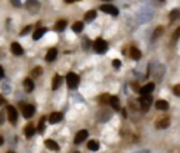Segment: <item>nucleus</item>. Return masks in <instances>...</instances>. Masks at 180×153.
<instances>
[{
  "label": "nucleus",
  "mask_w": 180,
  "mask_h": 153,
  "mask_svg": "<svg viewBox=\"0 0 180 153\" xmlns=\"http://www.w3.org/2000/svg\"><path fill=\"white\" fill-rule=\"evenodd\" d=\"M75 153H79V152H75Z\"/></svg>",
  "instance_id": "obj_43"
},
{
  "label": "nucleus",
  "mask_w": 180,
  "mask_h": 153,
  "mask_svg": "<svg viewBox=\"0 0 180 153\" xmlns=\"http://www.w3.org/2000/svg\"><path fill=\"white\" fill-rule=\"evenodd\" d=\"M169 125H170L169 118H163V120H159L158 122H156V128H158V129H166Z\"/></svg>",
  "instance_id": "obj_15"
},
{
  "label": "nucleus",
  "mask_w": 180,
  "mask_h": 153,
  "mask_svg": "<svg viewBox=\"0 0 180 153\" xmlns=\"http://www.w3.org/2000/svg\"><path fill=\"white\" fill-rule=\"evenodd\" d=\"M65 1H66V3H73L75 0H65Z\"/></svg>",
  "instance_id": "obj_41"
},
{
  "label": "nucleus",
  "mask_w": 180,
  "mask_h": 153,
  "mask_svg": "<svg viewBox=\"0 0 180 153\" xmlns=\"http://www.w3.org/2000/svg\"><path fill=\"white\" fill-rule=\"evenodd\" d=\"M96 16H97V13H96L94 10L87 11V13L85 14V21H92V20H94Z\"/></svg>",
  "instance_id": "obj_25"
},
{
  "label": "nucleus",
  "mask_w": 180,
  "mask_h": 153,
  "mask_svg": "<svg viewBox=\"0 0 180 153\" xmlns=\"http://www.w3.org/2000/svg\"><path fill=\"white\" fill-rule=\"evenodd\" d=\"M72 30H73V33H80V31L83 30V22L82 21L75 22L73 25H72Z\"/></svg>",
  "instance_id": "obj_27"
},
{
  "label": "nucleus",
  "mask_w": 180,
  "mask_h": 153,
  "mask_svg": "<svg viewBox=\"0 0 180 153\" xmlns=\"http://www.w3.org/2000/svg\"><path fill=\"white\" fill-rule=\"evenodd\" d=\"M110 105L116 109V111L120 109V100H118L117 96H111V97H110Z\"/></svg>",
  "instance_id": "obj_17"
},
{
  "label": "nucleus",
  "mask_w": 180,
  "mask_h": 153,
  "mask_svg": "<svg viewBox=\"0 0 180 153\" xmlns=\"http://www.w3.org/2000/svg\"><path fill=\"white\" fill-rule=\"evenodd\" d=\"M11 52L17 56H20V55H23V46L18 42H13L11 44Z\"/></svg>",
  "instance_id": "obj_14"
},
{
  "label": "nucleus",
  "mask_w": 180,
  "mask_h": 153,
  "mask_svg": "<svg viewBox=\"0 0 180 153\" xmlns=\"http://www.w3.org/2000/svg\"><path fill=\"white\" fill-rule=\"evenodd\" d=\"M45 33H48V30H47V28H38V30L34 33L32 37H34V39H40V38H41Z\"/></svg>",
  "instance_id": "obj_24"
},
{
  "label": "nucleus",
  "mask_w": 180,
  "mask_h": 153,
  "mask_svg": "<svg viewBox=\"0 0 180 153\" xmlns=\"http://www.w3.org/2000/svg\"><path fill=\"white\" fill-rule=\"evenodd\" d=\"M41 73H42V69H41V67H37V69H34V70H32V76H34V77H38Z\"/></svg>",
  "instance_id": "obj_32"
},
{
  "label": "nucleus",
  "mask_w": 180,
  "mask_h": 153,
  "mask_svg": "<svg viewBox=\"0 0 180 153\" xmlns=\"http://www.w3.org/2000/svg\"><path fill=\"white\" fill-rule=\"evenodd\" d=\"M66 82H68V86L69 88H76L77 87V84H79V76L73 73V72H70V73H68V76H66Z\"/></svg>",
  "instance_id": "obj_2"
},
{
  "label": "nucleus",
  "mask_w": 180,
  "mask_h": 153,
  "mask_svg": "<svg viewBox=\"0 0 180 153\" xmlns=\"http://www.w3.org/2000/svg\"><path fill=\"white\" fill-rule=\"evenodd\" d=\"M173 94L180 97V84H175V86H173Z\"/></svg>",
  "instance_id": "obj_31"
},
{
  "label": "nucleus",
  "mask_w": 180,
  "mask_h": 153,
  "mask_svg": "<svg viewBox=\"0 0 180 153\" xmlns=\"http://www.w3.org/2000/svg\"><path fill=\"white\" fill-rule=\"evenodd\" d=\"M129 56L132 58V59H135V61H139L141 58H142V52L135 48V46H132V48H129Z\"/></svg>",
  "instance_id": "obj_10"
},
{
  "label": "nucleus",
  "mask_w": 180,
  "mask_h": 153,
  "mask_svg": "<svg viewBox=\"0 0 180 153\" xmlns=\"http://www.w3.org/2000/svg\"><path fill=\"white\" fill-rule=\"evenodd\" d=\"M65 28H66V21L65 20H59V21L56 22V25H55L56 31H64Z\"/></svg>",
  "instance_id": "obj_26"
},
{
  "label": "nucleus",
  "mask_w": 180,
  "mask_h": 153,
  "mask_svg": "<svg viewBox=\"0 0 180 153\" xmlns=\"http://www.w3.org/2000/svg\"><path fill=\"white\" fill-rule=\"evenodd\" d=\"M34 133H35V128H34V125L28 124V125L25 126V136H27V138H31Z\"/></svg>",
  "instance_id": "obj_23"
},
{
  "label": "nucleus",
  "mask_w": 180,
  "mask_h": 153,
  "mask_svg": "<svg viewBox=\"0 0 180 153\" xmlns=\"http://www.w3.org/2000/svg\"><path fill=\"white\" fill-rule=\"evenodd\" d=\"M113 66H114L116 69H120V66H121V62H120L118 59H114V61H113Z\"/></svg>",
  "instance_id": "obj_34"
},
{
  "label": "nucleus",
  "mask_w": 180,
  "mask_h": 153,
  "mask_svg": "<svg viewBox=\"0 0 180 153\" xmlns=\"http://www.w3.org/2000/svg\"><path fill=\"white\" fill-rule=\"evenodd\" d=\"M61 83H62V77L59 76V75L53 76V80H52V90H56V88L61 86Z\"/></svg>",
  "instance_id": "obj_21"
},
{
  "label": "nucleus",
  "mask_w": 180,
  "mask_h": 153,
  "mask_svg": "<svg viewBox=\"0 0 180 153\" xmlns=\"http://www.w3.org/2000/svg\"><path fill=\"white\" fill-rule=\"evenodd\" d=\"M151 17H152V13H151V11H144V13L139 14V22H146Z\"/></svg>",
  "instance_id": "obj_20"
},
{
  "label": "nucleus",
  "mask_w": 180,
  "mask_h": 153,
  "mask_svg": "<svg viewBox=\"0 0 180 153\" xmlns=\"http://www.w3.org/2000/svg\"><path fill=\"white\" fill-rule=\"evenodd\" d=\"M64 118V114L62 112H53L49 115V122L51 124H58V122H61Z\"/></svg>",
  "instance_id": "obj_12"
},
{
  "label": "nucleus",
  "mask_w": 180,
  "mask_h": 153,
  "mask_svg": "<svg viewBox=\"0 0 180 153\" xmlns=\"http://www.w3.org/2000/svg\"><path fill=\"white\" fill-rule=\"evenodd\" d=\"M7 153H14V152H7Z\"/></svg>",
  "instance_id": "obj_42"
},
{
  "label": "nucleus",
  "mask_w": 180,
  "mask_h": 153,
  "mask_svg": "<svg viewBox=\"0 0 180 153\" xmlns=\"http://www.w3.org/2000/svg\"><path fill=\"white\" fill-rule=\"evenodd\" d=\"M179 37H180V27L177 28V30H176V34L173 35V39L176 41V39H179Z\"/></svg>",
  "instance_id": "obj_35"
},
{
  "label": "nucleus",
  "mask_w": 180,
  "mask_h": 153,
  "mask_svg": "<svg viewBox=\"0 0 180 153\" xmlns=\"http://www.w3.org/2000/svg\"><path fill=\"white\" fill-rule=\"evenodd\" d=\"M0 104H4V99L3 97H0Z\"/></svg>",
  "instance_id": "obj_40"
},
{
  "label": "nucleus",
  "mask_w": 180,
  "mask_h": 153,
  "mask_svg": "<svg viewBox=\"0 0 180 153\" xmlns=\"http://www.w3.org/2000/svg\"><path fill=\"white\" fill-rule=\"evenodd\" d=\"M100 10L107 13V14H111V16H117V14H118V9L114 7V6H111V4H104V6H101Z\"/></svg>",
  "instance_id": "obj_5"
},
{
  "label": "nucleus",
  "mask_w": 180,
  "mask_h": 153,
  "mask_svg": "<svg viewBox=\"0 0 180 153\" xmlns=\"http://www.w3.org/2000/svg\"><path fill=\"white\" fill-rule=\"evenodd\" d=\"M163 75H165V66L163 65H159L156 66V72H155V77H156V80H160L162 77H163Z\"/></svg>",
  "instance_id": "obj_16"
},
{
  "label": "nucleus",
  "mask_w": 180,
  "mask_h": 153,
  "mask_svg": "<svg viewBox=\"0 0 180 153\" xmlns=\"http://www.w3.org/2000/svg\"><path fill=\"white\" fill-rule=\"evenodd\" d=\"M11 3H13L16 7H20V6H21V1H20V0H11Z\"/></svg>",
  "instance_id": "obj_36"
},
{
  "label": "nucleus",
  "mask_w": 180,
  "mask_h": 153,
  "mask_svg": "<svg viewBox=\"0 0 180 153\" xmlns=\"http://www.w3.org/2000/svg\"><path fill=\"white\" fill-rule=\"evenodd\" d=\"M4 118H6V117H4V112H0V125L4 122Z\"/></svg>",
  "instance_id": "obj_37"
},
{
  "label": "nucleus",
  "mask_w": 180,
  "mask_h": 153,
  "mask_svg": "<svg viewBox=\"0 0 180 153\" xmlns=\"http://www.w3.org/2000/svg\"><path fill=\"white\" fill-rule=\"evenodd\" d=\"M139 104H141V108L144 109V111H148L149 107H151V104H152L151 94H149V96H142V97L139 99Z\"/></svg>",
  "instance_id": "obj_4"
},
{
  "label": "nucleus",
  "mask_w": 180,
  "mask_h": 153,
  "mask_svg": "<svg viewBox=\"0 0 180 153\" xmlns=\"http://www.w3.org/2000/svg\"><path fill=\"white\" fill-rule=\"evenodd\" d=\"M153 88H155V83H148V84H145L144 87H141V96H149L152 91H153Z\"/></svg>",
  "instance_id": "obj_8"
},
{
  "label": "nucleus",
  "mask_w": 180,
  "mask_h": 153,
  "mask_svg": "<svg viewBox=\"0 0 180 153\" xmlns=\"http://www.w3.org/2000/svg\"><path fill=\"white\" fill-rule=\"evenodd\" d=\"M45 146L48 148V149H51V150H58L59 149V146H58V143L52 141V139H47L45 141Z\"/></svg>",
  "instance_id": "obj_19"
},
{
  "label": "nucleus",
  "mask_w": 180,
  "mask_h": 153,
  "mask_svg": "<svg viewBox=\"0 0 180 153\" xmlns=\"http://www.w3.org/2000/svg\"><path fill=\"white\" fill-rule=\"evenodd\" d=\"M155 108L159 109V111H166V109L169 108V104H168L166 100H158L155 103Z\"/></svg>",
  "instance_id": "obj_11"
},
{
  "label": "nucleus",
  "mask_w": 180,
  "mask_h": 153,
  "mask_svg": "<svg viewBox=\"0 0 180 153\" xmlns=\"http://www.w3.org/2000/svg\"><path fill=\"white\" fill-rule=\"evenodd\" d=\"M87 135H89V132L86 131V129L79 131L77 133H76V136H75V143H76V145H79V143H82L83 141H86Z\"/></svg>",
  "instance_id": "obj_6"
},
{
  "label": "nucleus",
  "mask_w": 180,
  "mask_h": 153,
  "mask_svg": "<svg viewBox=\"0 0 180 153\" xmlns=\"http://www.w3.org/2000/svg\"><path fill=\"white\" fill-rule=\"evenodd\" d=\"M24 88H25L27 93H31L32 90H34V82H32L31 79H25L24 80Z\"/></svg>",
  "instance_id": "obj_18"
},
{
  "label": "nucleus",
  "mask_w": 180,
  "mask_h": 153,
  "mask_svg": "<svg viewBox=\"0 0 180 153\" xmlns=\"http://www.w3.org/2000/svg\"><path fill=\"white\" fill-rule=\"evenodd\" d=\"M34 112H35L34 105H31V104H27V105H24V108H23V115H24L25 118H31L32 115H34Z\"/></svg>",
  "instance_id": "obj_7"
},
{
  "label": "nucleus",
  "mask_w": 180,
  "mask_h": 153,
  "mask_svg": "<svg viewBox=\"0 0 180 153\" xmlns=\"http://www.w3.org/2000/svg\"><path fill=\"white\" fill-rule=\"evenodd\" d=\"M31 30H32V27H31V25H27V27H25V28L23 30L21 33H20V35H21V37H23V35H27V34L30 33Z\"/></svg>",
  "instance_id": "obj_33"
},
{
  "label": "nucleus",
  "mask_w": 180,
  "mask_h": 153,
  "mask_svg": "<svg viewBox=\"0 0 180 153\" xmlns=\"http://www.w3.org/2000/svg\"><path fill=\"white\" fill-rule=\"evenodd\" d=\"M56 55H58V51H56V48H51L48 52H47V56H45V59H47V62H53L55 59H56Z\"/></svg>",
  "instance_id": "obj_13"
},
{
  "label": "nucleus",
  "mask_w": 180,
  "mask_h": 153,
  "mask_svg": "<svg viewBox=\"0 0 180 153\" xmlns=\"http://www.w3.org/2000/svg\"><path fill=\"white\" fill-rule=\"evenodd\" d=\"M87 148H89V150L96 152V150H99V142L97 141H90V142L87 143Z\"/></svg>",
  "instance_id": "obj_28"
},
{
  "label": "nucleus",
  "mask_w": 180,
  "mask_h": 153,
  "mask_svg": "<svg viewBox=\"0 0 180 153\" xmlns=\"http://www.w3.org/2000/svg\"><path fill=\"white\" fill-rule=\"evenodd\" d=\"M44 129H45V117L41 118V121H40V125H38V131H40V132H44Z\"/></svg>",
  "instance_id": "obj_30"
},
{
  "label": "nucleus",
  "mask_w": 180,
  "mask_h": 153,
  "mask_svg": "<svg viewBox=\"0 0 180 153\" xmlns=\"http://www.w3.org/2000/svg\"><path fill=\"white\" fill-rule=\"evenodd\" d=\"M162 33H163V27H162V25L156 27V30H155V33H153V39H155V38H158Z\"/></svg>",
  "instance_id": "obj_29"
},
{
  "label": "nucleus",
  "mask_w": 180,
  "mask_h": 153,
  "mask_svg": "<svg viewBox=\"0 0 180 153\" xmlns=\"http://www.w3.org/2000/svg\"><path fill=\"white\" fill-rule=\"evenodd\" d=\"M40 1L38 0H27V3H25V9L30 11V13H38L40 10Z\"/></svg>",
  "instance_id": "obj_3"
},
{
  "label": "nucleus",
  "mask_w": 180,
  "mask_h": 153,
  "mask_svg": "<svg viewBox=\"0 0 180 153\" xmlns=\"http://www.w3.org/2000/svg\"><path fill=\"white\" fill-rule=\"evenodd\" d=\"M93 48H94V51L97 54H103V52L107 51V42L103 38H97L94 41V44H93Z\"/></svg>",
  "instance_id": "obj_1"
},
{
  "label": "nucleus",
  "mask_w": 180,
  "mask_h": 153,
  "mask_svg": "<svg viewBox=\"0 0 180 153\" xmlns=\"http://www.w3.org/2000/svg\"><path fill=\"white\" fill-rule=\"evenodd\" d=\"M3 142H4V139H3V136H1V135H0V146H1V145H3Z\"/></svg>",
  "instance_id": "obj_39"
},
{
  "label": "nucleus",
  "mask_w": 180,
  "mask_h": 153,
  "mask_svg": "<svg viewBox=\"0 0 180 153\" xmlns=\"http://www.w3.org/2000/svg\"><path fill=\"white\" fill-rule=\"evenodd\" d=\"M7 114H9V121L11 124H16V121H17V111H16V108L9 105L7 107Z\"/></svg>",
  "instance_id": "obj_9"
},
{
  "label": "nucleus",
  "mask_w": 180,
  "mask_h": 153,
  "mask_svg": "<svg viewBox=\"0 0 180 153\" xmlns=\"http://www.w3.org/2000/svg\"><path fill=\"white\" fill-rule=\"evenodd\" d=\"M3 76H4V70H3V67L0 66V79H1Z\"/></svg>",
  "instance_id": "obj_38"
},
{
  "label": "nucleus",
  "mask_w": 180,
  "mask_h": 153,
  "mask_svg": "<svg viewBox=\"0 0 180 153\" xmlns=\"http://www.w3.org/2000/svg\"><path fill=\"white\" fill-rule=\"evenodd\" d=\"M169 18L172 20V21H175V20L180 18V9H173V10L169 13Z\"/></svg>",
  "instance_id": "obj_22"
}]
</instances>
